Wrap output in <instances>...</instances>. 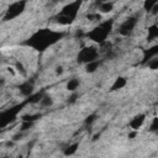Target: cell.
<instances>
[{"label": "cell", "instance_id": "obj_1", "mask_svg": "<svg viewBox=\"0 0 158 158\" xmlns=\"http://www.w3.org/2000/svg\"><path fill=\"white\" fill-rule=\"evenodd\" d=\"M62 37H63V33L44 28V30H40L36 33H33L30 37V40L26 42V44H28L30 47H32L37 51H44L49 46L54 44Z\"/></svg>", "mask_w": 158, "mask_h": 158}, {"label": "cell", "instance_id": "obj_2", "mask_svg": "<svg viewBox=\"0 0 158 158\" xmlns=\"http://www.w3.org/2000/svg\"><path fill=\"white\" fill-rule=\"evenodd\" d=\"M80 0H77V1H73L70 2L69 5L64 6L63 10L56 16V22H58L59 25H69L74 21V19L77 17L78 15V11H79V7H80Z\"/></svg>", "mask_w": 158, "mask_h": 158}, {"label": "cell", "instance_id": "obj_3", "mask_svg": "<svg viewBox=\"0 0 158 158\" xmlns=\"http://www.w3.org/2000/svg\"><path fill=\"white\" fill-rule=\"evenodd\" d=\"M111 28H112V21H105V22H101L98 27H95L93 31H90L88 33V37L94 41V42H98V43H102L105 42L106 37L109 36V33L111 32Z\"/></svg>", "mask_w": 158, "mask_h": 158}, {"label": "cell", "instance_id": "obj_4", "mask_svg": "<svg viewBox=\"0 0 158 158\" xmlns=\"http://www.w3.org/2000/svg\"><path fill=\"white\" fill-rule=\"evenodd\" d=\"M25 6H26V1H25V0L16 1V2L11 4V5L9 6V9L6 10V12H5L4 20H5V21H10V20H12V19L17 17L20 14H22V12H23Z\"/></svg>", "mask_w": 158, "mask_h": 158}, {"label": "cell", "instance_id": "obj_5", "mask_svg": "<svg viewBox=\"0 0 158 158\" xmlns=\"http://www.w3.org/2000/svg\"><path fill=\"white\" fill-rule=\"evenodd\" d=\"M20 110H21V106L19 105V106H15L12 109H9V110L1 112L0 114V128L5 127L10 122H12L16 118V116H17V114H19Z\"/></svg>", "mask_w": 158, "mask_h": 158}, {"label": "cell", "instance_id": "obj_6", "mask_svg": "<svg viewBox=\"0 0 158 158\" xmlns=\"http://www.w3.org/2000/svg\"><path fill=\"white\" fill-rule=\"evenodd\" d=\"M98 54L99 53H98L96 48H94V47H86V48H84V49H81L79 52L78 60L86 64V63H89L91 60H95L98 58Z\"/></svg>", "mask_w": 158, "mask_h": 158}, {"label": "cell", "instance_id": "obj_7", "mask_svg": "<svg viewBox=\"0 0 158 158\" xmlns=\"http://www.w3.org/2000/svg\"><path fill=\"white\" fill-rule=\"evenodd\" d=\"M136 23H137V19L136 17H128L125 22L121 23L120 28H118V33L122 35V36H128L132 33L133 28L136 27Z\"/></svg>", "mask_w": 158, "mask_h": 158}, {"label": "cell", "instance_id": "obj_8", "mask_svg": "<svg viewBox=\"0 0 158 158\" xmlns=\"http://www.w3.org/2000/svg\"><path fill=\"white\" fill-rule=\"evenodd\" d=\"M19 89H20V93L22 96H30L33 93V83H30V80H27V81L22 83L19 86Z\"/></svg>", "mask_w": 158, "mask_h": 158}, {"label": "cell", "instance_id": "obj_9", "mask_svg": "<svg viewBox=\"0 0 158 158\" xmlns=\"http://www.w3.org/2000/svg\"><path fill=\"white\" fill-rule=\"evenodd\" d=\"M144 120H146V116H144V115H137V116H135V117L131 120L130 127H131L132 130L137 131V130H139V128L142 127V125L144 123Z\"/></svg>", "mask_w": 158, "mask_h": 158}, {"label": "cell", "instance_id": "obj_10", "mask_svg": "<svg viewBox=\"0 0 158 158\" xmlns=\"http://www.w3.org/2000/svg\"><path fill=\"white\" fill-rule=\"evenodd\" d=\"M157 53H158V47H157V46H154V47L149 48L148 51H146V52H144L143 62H148L149 59H152L153 57H156V56H157Z\"/></svg>", "mask_w": 158, "mask_h": 158}, {"label": "cell", "instance_id": "obj_11", "mask_svg": "<svg viewBox=\"0 0 158 158\" xmlns=\"http://www.w3.org/2000/svg\"><path fill=\"white\" fill-rule=\"evenodd\" d=\"M99 67H100V62L98 59H95V60H91V62L85 64V70L88 73H94Z\"/></svg>", "mask_w": 158, "mask_h": 158}, {"label": "cell", "instance_id": "obj_12", "mask_svg": "<svg viewBox=\"0 0 158 158\" xmlns=\"http://www.w3.org/2000/svg\"><path fill=\"white\" fill-rule=\"evenodd\" d=\"M126 79L125 78H117L116 80H115V83L112 84V86H111V90H118V89H122L125 85H126Z\"/></svg>", "mask_w": 158, "mask_h": 158}, {"label": "cell", "instance_id": "obj_13", "mask_svg": "<svg viewBox=\"0 0 158 158\" xmlns=\"http://www.w3.org/2000/svg\"><path fill=\"white\" fill-rule=\"evenodd\" d=\"M40 104H41V106H43V107H49V106H52V104H53V99H52L51 96H48V95H42V98H41V100H40Z\"/></svg>", "mask_w": 158, "mask_h": 158}, {"label": "cell", "instance_id": "obj_14", "mask_svg": "<svg viewBox=\"0 0 158 158\" xmlns=\"http://www.w3.org/2000/svg\"><path fill=\"white\" fill-rule=\"evenodd\" d=\"M78 86H79V80L75 79V78L69 79V81L67 83V89H68L69 91H75V90L78 89Z\"/></svg>", "mask_w": 158, "mask_h": 158}, {"label": "cell", "instance_id": "obj_15", "mask_svg": "<svg viewBox=\"0 0 158 158\" xmlns=\"http://www.w3.org/2000/svg\"><path fill=\"white\" fill-rule=\"evenodd\" d=\"M114 4L111 1H105V2H100V11L101 12H110L112 11Z\"/></svg>", "mask_w": 158, "mask_h": 158}, {"label": "cell", "instance_id": "obj_16", "mask_svg": "<svg viewBox=\"0 0 158 158\" xmlns=\"http://www.w3.org/2000/svg\"><path fill=\"white\" fill-rule=\"evenodd\" d=\"M157 37H158V27H157V25H153L148 28V38L153 40V38H157Z\"/></svg>", "mask_w": 158, "mask_h": 158}, {"label": "cell", "instance_id": "obj_17", "mask_svg": "<svg viewBox=\"0 0 158 158\" xmlns=\"http://www.w3.org/2000/svg\"><path fill=\"white\" fill-rule=\"evenodd\" d=\"M78 143H73V144H70V146H68L65 149H64V154L65 156H72V154H74L75 152H77V149H78Z\"/></svg>", "mask_w": 158, "mask_h": 158}, {"label": "cell", "instance_id": "obj_18", "mask_svg": "<svg viewBox=\"0 0 158 158\" xmlns=\"http://www.w3.org/2000/svg\"><path fill=\"white\" fill-rule=\"evenodd\" d=\"M156 4H157V0H146L144 4H143V7H144V10L151 11V9H152Z\"/></svg>", "mask_w": 158, "mask_h": 158}, {"label": "cell", "instance_id": "obj_19", "mask_svg": "<svg viewBox=\"0 0 158 158\" xmlns=\"http://www.w3.org/2000/svg\"><path fill=\"white\" fill-rule=\"evenodd\" d=\"M148 67L151 68V69H157L158 68V58L157 57H153L152 59H149L148 60Z\"/></svg>", "mask_w": 158, "mask_h": 158}, {"label": "cell", "instance_id": "obj_20", "mask_svg": "<svg viewBox=\"0 0 158 158\" xmlns=\"http://www.w3.org/2000/svg\"><path fill=\"white\" fill-rule=\"evenodd\" d=\"M15 67H16V70H17V72H19L21 75H23V77H26V75H27V72L25 70V68H23L22 63H20V62H16Z\"/></svg>", "mask_w": 158, "mask_h": 158}, {"label": "cell", "instance_id": "obj_21", "mask_svg": "<svg viewBox=\"0 0 158 158\" xmlns=\"http://www.w3.org/2000/svg\"><path fill=\"white\" fill-rule=\"evenodd\" d=\"M32 125H33V122L32 121H23L22 122V125L20 126V131H27V130H30L31 127H32Z\"/></svg>", "mask_w": 158, "mask_h": 158}, {"label": "cell", "instance_id": "obj_22", "mask_svg": "<svg viewBox=\"0 0 158 158\" xmlns=\"http://www.w3.org/2000/svg\"><path fill=\"white\" fill-rule=\"evenodd\" d=\"M30 99H28V102H40V100H41V98H42V94H35V95H30L28 96Z\"/></svg>", "mask_w": 158, "mask_h": 158}, {"label": "cell", "instance_id": "obj_23", "mask_svg": "<svg viewBox=\"0 0 158 158\" xmlns=\"http://www.w3.org/2000/svg\"><path fill=\"white\" fill-rule=\"evenodd\" d=\"M38 117H41V115H25V116H22V120L23 121H35V120H37Z\"/></svg>", "mask_w": 158, "mask_h": 158}, {"label": "cell", "instance_id": "obj_24", "mask_svg": "<svg viewBox=\"0 0 158 158\" xmlns=\"http://www.w3.org/2000/svg\"><path fill=\"white\" fill-rule=\"evenodd\" d=\"M157 128H158V118H157V117H154V118H153V121H152V123H151L149 130H151L152 132H156V131H157Z\"/></svg>", "mask_w": 158, "mask_h": 158}, {"label": "cell", "instance_id": "obj_25", "mask_svg": "<svg viewBox=\"0 0 158 158\" xmlns=\"http://www.w3.org/2000/svg\"><path fill=\"white\" fill-rule=\"evenodd\" d=\"M95 120H96V115H95V114H94V115H90V116H88V117H86L85 123H86V125H91Z\"/></svg>", "mask_w": 158, "mask_h": 158}, {"label": "cell", "instance_id": "obj_26", "mask_svg": "<svg viewBox=\"0 0 158 158\" xmlns=\"http://www.w3.org/2000/svg\"><path fill=\"white\" fill-rule=\"evenodd\" d=\"M23 136H25V133H23V131H21L20 133H17V135H15V136L12 137V139H14V141H19V139H21V138H22Z\"/></svg>", "mask_w": 158, "mask_h": 158}, {"label": "cell", "instance_id": "obj_27", "mask_svg": "<svg viewBox=\"0 0 158 158\" xmlns=\"http://www.w3.org/2000/svg\"><path fill=\"white\" fill-rule=\"evenodd\" d=\"M77 98H78V94L73 91V95H72V96H70V98L68 99V102H74V101L77 100Z\"/></svg>", "mask_w": 158, "mask_h": 158}, {"label": "cell", "instance_id": "obj_28", "mask_svg": "<svg viewBox=\"0 0 158 158\" xmlns=\"http://www.w3.org/2000/svg\"><path fill=\"white\" fill-rule=\"evenodd\" d=\"M151 11H152V14H153V15H157V12H158V4H156V5L151 9Z\"/></svg>", "mask_w": 158, "mask_h": 158}, {"label": "cell", "instance_id": "obj_29", "mask_svg": "<svg viewBox=\"0 0 158 158\" xmlns=\"http://www.w3.org/2000/svg\"><path fill=\"white\" fill-rule=\"evenodd\" d=\"M128 137H130V138H133V137H136V131L133 130V132H131V133H128Z\"/></svg>", "mask_w": 158, "mask_h": 158}, {"label": "cell", "instance_id": "obj_30", "mask_svg": "<svg viewBox=\"0 0 158 158\" xmlns=\"http://www.w3.org/2000/svg\"><path fill=\"white\" fill-rule=\"evenodd\" d=\"M56 72H57V74H60V73H62V72H63V68H62V67H58V68H57V70H56Z\"/></svg>", "mask_w": 158, "mask_h": 158}, {"label": "cell", "instance_id": "obj_31", "mask_svg": "<svg viewBox=\"0 0 158 158\" xmlns=\"http://www.w3.org/2000/svg\"><path fill=\"white\" fill-rule=\"evenodd\" d=\"M5 84V79L4 78H0V86H2Z\"/></svg>", "mask_w": 158, "mask_h": 158}, {"label": "cell", "instance_id": "obj_32", "mask_svg": "<svg viewBox=\"0 0 158 158\" xmlns=\"http://www.w3.org/2000/svg\"><path fill=\"white\" fill-rule=\"evenodd\" d=\"M105 1H109V0H99V2H105Z\"/></svg>", "mask_w": 158, "mask_h": 158}, {"label": "cell", "instance_id": "obj_33", "mask_svg": "<svg viewBox=\"0 0 158 158\" xmlns=\"http://www.w3.org/2000/svg\"><path fill=\"white\" fill-rule=\"evenodd\" d=\"M0 132H1V130H0Z\"/></svg>", "mask_w": 158, "mask_h": 158}]
</instances>
